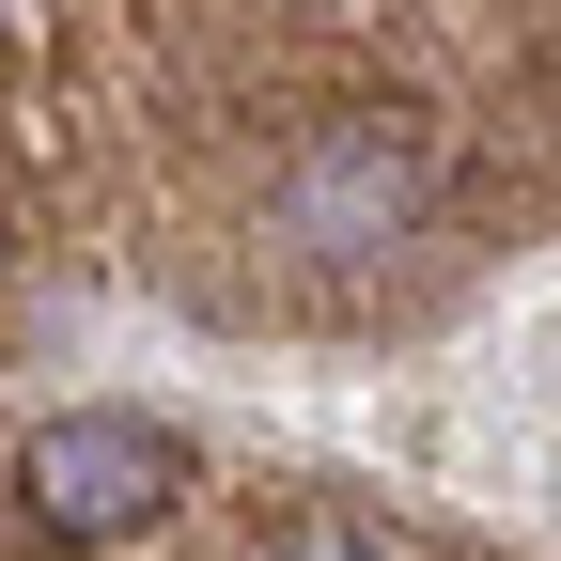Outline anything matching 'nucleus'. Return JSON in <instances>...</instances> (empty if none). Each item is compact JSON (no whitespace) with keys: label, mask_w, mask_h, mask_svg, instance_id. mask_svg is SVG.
<instances>
[{"label":"nucleus","mask_w":561,"mask_h":561,"mask_svg":"<svg viewBox=\"0 0 561 561\" xmlns=\"http://www.w3.org/2000/svg\"><path fill=\"white\" fill-rule=\"evenodd\" d=\"M453 187V140L437 110H328L297 125V157L265 172V234L312 250V265H359V250H405Z\"/></svg>","instance_id":"1"},{"label":"nucleus","mask_w":561,"mask_h":561,"mask_svg":"<svg viewBox=\"0 0 561 561\" xmlns=\"http://www.w3.org/2000/svg\"><path fill=\"white\" fill-rule=\"evenodd\" d=\"M280 561H390V546H375V530H343V515H312L297 546H280Z\"/></svg>","instance_id":"3"},{"label":"nucleus","mask_w":561,"mask_h":561,"mask_svg":"<svg viewBox=\"0 0 561 561\" xmlns=\"http://www.w3.org/2000/svg\"><path fill=\"white\" fill-rule=\"evenodd\" d=\"M187 500V437L172 421H140V405H62L16 437V515L47 546H125V530H157Z\"/></svg>","instance_id":"2"}]
</instances>
